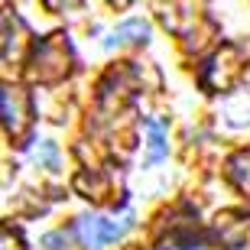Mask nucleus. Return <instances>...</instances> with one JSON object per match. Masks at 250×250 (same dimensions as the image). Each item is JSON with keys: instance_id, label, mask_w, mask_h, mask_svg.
I'll return each mask as SVG.
<instances>
[{"instance_id": "f257e3e1", "label": "nucleus", "mask_w": 250, "mask_h": 250, "mask_svg": "<svg viewBox=\"0 0 250 250\" xmlns=\"http://www.w3.org/2000/svg\"><path fill=\"white\" fill-rule=\"evenodd\" d=\"M68 72V46L62 36L42 39L33 46V59H29V78L33 82H59Z\"/></svg>"}, {"instance_id": "f03ea898", "label": "nucleus", "mask_w": 250, "mask_h": 250, "mask_svg": "<svg viewBox=\"0 0 250 250\" xmlns=\"http://www.w3.org/2000/svg\"><path fill=\"white\" fill-rule=\"evenodd\" d=\"M237 72H241V49L237 46H221L208 62L202 65L198 82H202L205 91H224V88L234 84Z\"/></svg>"}, {"instance_id": "7ed1b4c3", "label": "nucleus", "mask_w": 250, "mask_h": 250, "mask_svg": "<svg viewBox=\"0 0 250 250\" xmlns=\"http://www.w3.org/2000/svg\"><path fill=\"white\" fill-rule=\"evenodd\" d=\"M3 127H7V133L13 140H23L29 130V101H26V91L23 88H3Z\"/></svg>"}, {"instance_id": "20e7f679", "label": "nucleus", "mask_w": 250, "mask_h": 250, "mask_svg": "<svg viewBox=\"0 0 250 250\" xmlns=\"http://www.w3.org/2000/svg\"><path fill=\"white\" fill-rule=\"evenodd\" d=\"M127 228L130 224H117V221H107V218H82V221H78L82 241L91 250H101V247H107V244H114L117 237H124Z\"/></svg>"}, {"instance_id": "39448f33", "label": "nucleus", "mask_w": 250, "mask_h": 250, "mask_svg": "<svg viewBox=\"0 0 250 250\" xmlns=\"http://www.w3.org/2000/svg\"><path fill=\"white\" fill-rule=\"evenodd\" d=\"M156 250H221L214 241H208L205 234H195V231H176L163 237Z\"/></svg>"}, {"instance_id": "423d86ee", "label": "nucleus", "mask_w": 250, "mask_h": 250, "mask_svg": "<svg viewBox=\"0 0 250 250\" xmlns=\"http://www.w3.org/2000/svg\"><path fill=\"white\" fill-rule=\"evenodd\" d=\"M149 39V26L146 20H127L111 33V39L104 42V49H114V46H130V42H146Z\"/></svg>"}, {"instance_id": "0eeeda50", "label": "nucleus", "mask_w": 250, "mask_h": 250, "mask_svg": "<svg viewBox=\"0 0 250 250\" xmlns=\"http://www.w3.org/2000/svg\"><path fill=\"white\" fill-rule=\"evenodd\" d=\"M75 188L91 202H104L107 198V176L98 172V169H84V172L75 176Z\"/></svg>"}, {"instance_id": "6e6552de", "label": "nucleus", "mask_w": 250, "mask_h": 250, "mask_svg": "<svg viewBox=\"0 0 250 250\" xmlns=\"http://www.w3.org/2000/svg\"><path fill=\"white\" fill-rule=\"evenodd\" d=\"M228 176L234 179V186L241 188V192L250 195V149L231 156V163H228Z\"/></svg>"}, {"instance_id": "1a4fd4ad", "label": "nucleus", "mask_w": 250, "mask_h": 250, "mask_svg": "<svg viewBox=\"0 0 250 250\" xmlns=\"http://www.w3.org/2000/svg\"><path fill=\"white\" fill-rule=\"evenodd\" d=\"M146 130H149V153H146V163H159L166 156V127L159 121H146Z\"/></svg>"}, {"instance_id": "9d476101", "label": "nucleus", "mask_w": 250, "mask_h": 250, "mask_svg": "<svg viewBox=\"0 0 250 250\" xmlns=\"http://www.w3.org/2000/svg\"><path fill=\"white\" fill-rule=\"evenodd\" d=\"M39 159L46 163V169H59V149H56V143H42Z\"/></svg>"}, {"instance_id": "9b49d317", "label": "nucleus", "mask_w": 250, "mask_h": 250, "mask_svg": "<svg viewBox=\"0 0 250 250\" xmlns=\"http://www.w3.org/2000/svg\"><path fill=\"white\" fill-rule=\"evenodd\" d=\"M42 247H46V250H68V237L59 234V231H52V234L42 237Z\"/></svg>"}]
</instances>
